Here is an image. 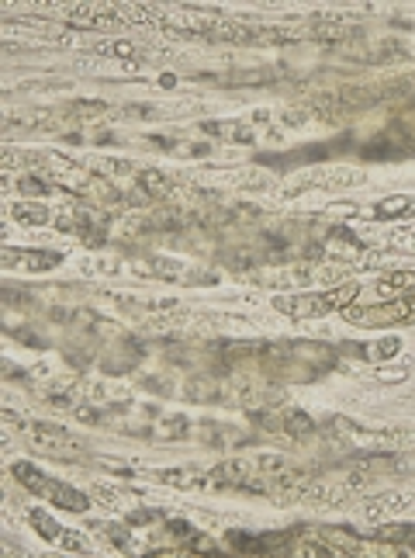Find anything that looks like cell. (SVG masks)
Here are the masks:
<instances>
[{
    "label": "cell",
    "instance_id": "cell-3",
    "mask_svg": "<svg viewBox=\"0 0 415 558\" xmlns=\"http://www.w3.org/2000/svg\"><path fill=\"white\" fill-rule=\"evenodd\" d=\"M343 313L357 326H394V322H405V319L415 316V298H391L388 305H370V309L346 305Z\"/></svg>",
    "mask_w": 415,
    "mask_h": 558
},
{
    "label": "cell",
    "instance_id": "cell-6",
    "mask_svg": "<svg viewBox=\"0 0 415 558\" xmlns=\"http://www.w3.org/2000/svg\"><path fill=\"white\" fill-rule=\"evenodd\" d=\"M409 209H412V202H409V198H394V202H381V205H377V215H402V212H409Z\"/></svg>",
    "mask_w": 415,
    "mask_h": 558
},
{
    "label": "cell",
    "instance_id": "cell-2",
    "mask_svg": "<svg viewBox=\"0 0 415 558\" xmlns=\"http://www.w3.org/2000/svg\"><path fill=\"white\" fill-rule=\"evenodd\" d=\"M11 472H14V478H18L21 485H28L31 493H38V496H46V500H55V503L66 506V510H87V506H90V500H87L83 493L70 489V485H63V482H52V478H46L38 468H35V465L18 461Z\"/></svg>",
    "mask_w": 415,
    "mask_h": 558
},
{
    "label": "cell",
    "instance_id": "cell-4",
    "mask_svg": "<svg viewBox=\"0 0 415 558\" xmlns=\"http://www.w3.org/2000/svg\"><path fill=\"white\" fill-rule=\"evenodd\" d=\"M31 524L38 528V534H42L46 541H63V545H70V548H83V541H80V537H70L66 528H59L55 520H49L42 510H31Z\"/></svg>",
    "mask_w": 415,
    "mask_h": 558
},
{
    "label": "cell",
    "instance_id": "cell-1",
    "mask_svg": "<svg viewBox=\"0 0 415 558\" xmlns=\"http://www.w3.org/2000/svg\"><path fill=\"white\" fill-rule=\"evenodd\" d=\"M357 285H343L336 292H326V295H294V298H277L274 309H281L284 316H326L333 309H346L353 305L357 298Z\"/></svg>",
    "mask_w": 415,
    "mask_h": 558
},
{
    "label": "cell",
    "instance_id": "cell-5",
    "mask_svg": "<svg viewBox=\"0 0 415 558\" xmlns=\"http://www.w3.org/2000/svg\"><path fill=\"white\" fill-rule=\"evenodd\" d=\"M14 215L25 219V222H46L49 219V212L42 205H14Z\"/></svg>",
    "mask_w": 415,
    "mask_h": 558
}]
</instances>
